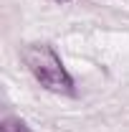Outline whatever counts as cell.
<instances>
[{"label": "cell", "instance_id": "cell-1", "mask_svg": "<svg viewBox=\"0 0 129 132\" xmlns=\"http://www.w3.org/2000/svg\"><path fill=\"white\" fill-rule=\"evenodd\" d=\"M23 61L31 69V74L43 84L48 92L56 94H73V79L68 76L63 69L61 59L56 56V51L46 43H31L23 51Z\"/></svg>", "mask_w": 129, "mask_h": 132}, {"label": "cell", "instance_id": "cell-2", "mask_svg": "<svg viewBox=\"0 0 129 132\" xmlns=\"http://www.w3.org/2000/svg\"><path fill=\"white\" fill-rule=\"evenodd\" d=\"M0 132H31V127L25 122H20L18 117H8V119H3Z\"/></svg>", "mask_w": 129, "mask_h": 132}, {"label": "cell", "instance_id": "cell-3", "mask_svg": "<svg viewBox=\"0 0 129 132\" xmlns=\"http://www.w3.org/2000/svg\"><path fill=\"white\" fill-rule=\"evenodd\" d=\"M56 3H68V0H56Z\"/></svg>", "mask_w": 129, "mask_h": 132}]
</instances>
